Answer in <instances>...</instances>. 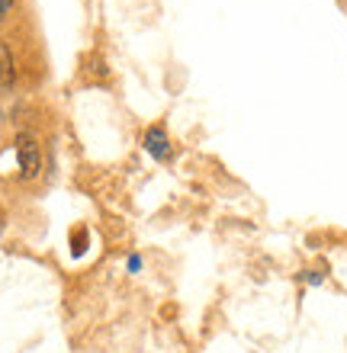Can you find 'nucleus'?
Masks as SVG:
<instances>
[{"label": "nucleus", "instance_id": "nucleus-4", "mask_svg": "<svg viewBox=\"0 0 347 353\" xmlns=\"http://www.w3.org/2000/svg\"><path fill=\"white\" fill-rule=\"evenodd\" d=\"M71 244H75V257H81V254L87 251V232L84 228H77V232L71 234Z\"/></svg>", "mask_w": 347, "mask_h": 353}, {"label": "nucleus", "instance_id": "nucleus-2", "mask_svg": "<svg viewBox=\"0 0 347 353\" xmlns=\"http://www.w3.org/2000/svg\"><path fill=\"white\" fill-rule=\"evenodd\" d=\"M141 148L148 154L151 161H158V164H168L174 158V139H170V132L164 122H151L148 129L141 132Z\"/></svg>", "mask_w": 347, "mask_h": 353}, {"label": "nucleus", "instance_id": "nucleus-1", "mask_svg": "<svg viewBox=\"0 0 347 353\" xmlns=\"http://www.w3.org/2000/svg\"><path fill=\"white\" fill-rule=\"evenodd\" d=\"M13 154H17V168H19V176L23 180H39L42 176V141H39L36 132H17L13 139Z\"/></svg>", "mask_w": 347, "mask_h": 353}, {"label": "nucleus", "instance_id": "nucleus-7", "mask_svg": "<svg viewBox=\"0 0 347 353\" xmlns=\"http://www.w3.org/2000/svg\"><path fill=\"white\" fill-rule=\"evenodd\" d=\"M306 283H309V286H321V283H325V276H321V273H315V270H306Z\"/></svg>", "mask_w": 347, "mask_h": 353}, {"label": "nucleus", "instance_id": "nucleus-5", "mask_svg": "<svg viewBox=\"0 0 347 353\" xmlns=\"http://www.w3.org/2000/svg\"><path fill=\"white\" fill-rule=\"evenodd\" d=\"M141 267H145L141 254H129V257H126V273H132V276H135V273H141Z\"/></svg>", "mask_w": 347, "mask_h": 353}, {"label": "nucleus", "instance_id": "nucleus-6", "mask_svg": "<svg viewBox=\"0 0 347 353\" xmlns=\"http://www.w3.org/2000/svg\"><path fill=\"white\" fill-rule=\"evenodd\" d=\"M13 10H17V0H0V26L13 17Z\"/></svg>", "mask_w": 347, "mask_h": 353}, {"label": "nucleus", "instance_id": "nucleus-3", "mask_svg": "<svg viewBox=\"0 0 347 353\" xmlns=\"http://www.w3.org/2000/svg\"><path fill=\"white\" fill-rule=\"evenodd\" d=\"M13 84H17V58H13L10 42L0 39V93L13 90Z\"/></svg>", "mask_w": 347, "mask_h": 353}]
</instances>
